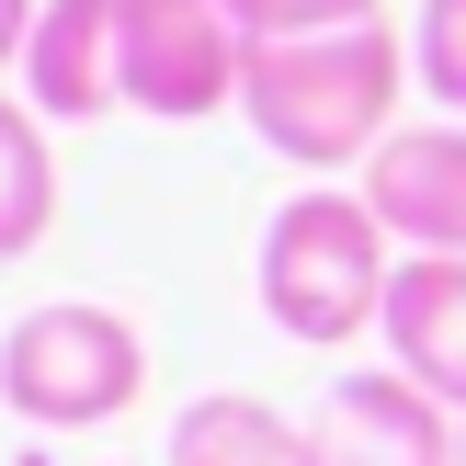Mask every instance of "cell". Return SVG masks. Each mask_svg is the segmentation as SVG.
<instances>
[{
	"label": "cell",
	"instance_id": "cell-11",
	"mask_svg": "<svg viewBox=\"0 0 466 466\" xmlns=\"http://www.w3.org/2000/svg\"><path fill=\"white\" fill-rule=\"evenodd\" d=\"M410 80L432 91V114H466V0H421L410 12Z\"/></svg>",
	"mask_w": 466,
	"mask_h": 466
},
{
	"label": "cell",
	"instance_id": "cell-2",
	"mask_svg": "<svg viewBox=\"0 0 466 466\" xmlns=\"http://www.w3.org/2000/svg\"><path fill=\"white\" fill-rule=\"evenodd\" d=\"M399 262L410 250L387 239L364 182H308V194L273 205L262 250H250V285H262V319L285 341H364V330H387Z\"/></svg>",
	"mask_w": 466,
	"mask_h": 466
},
{
	"label": "cell",
	"instance_id": "cell-1",
	"mask_svg": "<svg viewBox=\"0 0 466 466\" xmlns=\"http://www.w3.org/2000/svg\"><path fill=\"white\" fill-rule=\"evenodd\" d=\"M399 91H410V35L387 23H341V35H296V46H250L239 114L273 159L296 171H364L399 137Z\"/></svg>",
	"mask_w": 466,
	"mask_h": 466
},
{
	"label": "cell",
	"instance_id": "cell-7",
	"mask_svg": "<svg viewBox=\"0 0 466 466\" xmlns=\"http://www.w3.org/2000/svg\"><path fill=\"white\" fill-rule=\"evenodd\" d=\"M387 364H399L410 387H432V399L466 421V262L444 250H410L399 285H387Z\"/></svg>",
	"mask_w": 466,
	"mask_h": 466
},
{
	"label": "cell",
	"instance_id": "cell-3",
	"mask_svg": "<svg viewBox=\"0 0 466 466\" xmlns=\"http://www.w3.org/2000/svg\"><path fill=\"white\" fill-rule=\"evenodd\" d=\"M148 399V341L126 308H91V296H46L0 330V410L35 432H103Z\"/></svg>",
	"mask_w": 466,
	"mask_h": 466
},
{
	"label": "cell",
	"instance_id": "cell-8",
	"mask_svg": "<svg viewBox=\"0 0 466 466\" xmlns=\"http://www.w3.org/2000/svg\"><path fill=\"white\" fill-rule=\"evenodd\" d=\"M114 12H126V0H46L35 12L23 103H35L46 126H91V114L126 103V80H114Z\"/></svg>",
	"mask_w": 466,
	"mask_h": 466
},
{
	"label": "cell",
	"instance_id": "cell-4",
	"mask_svg": "<svg viewBox=\"0 0 466 466\" xmlns=\"http://www.w3.org/2000/svg\"><path fill=\"white\" fill-rule=\"evenodd\" d=\"M114 80H126L137 114L159 126H194V114H228L250 80V35L228 0H126L114 12Z\"/></svg>",
	"mask_w": 466,
	"mask_h": 466
},
{
	"label": "cell",
	"instance_id": "cell-12",
	"mask_svg": "<svg viewBox=\"0 0 466 466\" xmlns=\"http://www.w3.org/2000/svg\"><path fill=\"white\" fill-rule=\"evenodd\" d=\"M250 46H296V35H341V23H376V0H228Z\"/></svg>",
	"mask_w": 466,
	"mask_h": 466
},
{
	"label": "cell",
	"instance_id": "cell-13",
	"mask_svg": "<svg viewBox=\"0 0 466 466\" xmlns=\"http://www.w3.org/2000/svg\"><path fill=\"white\" fill-rule=\"evenodd\" d=\"M35 12H46V0H0V80H23V46H35Z\"/></svg>",
	"mask_w": 466,
	"mask_h": 466
},
{
	"label": "cell",
	"instance_id": "cell-6",
	"mask_svg": "<svg viewBox=\"0 0 466 466\" xmlns=\"http://www.w3.org/2000/svg\"><path fill=\"white\" fill-rule=\"evenodd\" d=\"M364 205L387 217L399 250H444L466 262V114H421L364 159Z\"/></svg>",
	"mask_w": 466,
	"mask_h": 466
},
{
	"label": "cell",
	"instance_id": "cell-14",
	"mask_svg": "<svg viewBox=\"0 0 466 466\" xmlns=\"http://www.w3.org/2000/svg\"><path fill=\"white\" fill-rule=\"evenodd\" d=\"M455 466H466V444H455Z\"/></svg>",
	"mask_w": 466,
	"mask_h": 466
},
{
	"label": "cell",
	"instance_id": "cell-9",
	"mask_svg": "<svg viewBox=\"0 0 466 466\" xmlns=\"http://www.w3.org/2000/svg\"><path fill=\"white\" fill-rule=\"evenodd\" d=\"M159 466H319V432H308V421H285L273 399L217 387V399H194V410L171 421Z\"/></svg>",
	"mask_w": 466,
	"mask_h": 466
},
{
	"label": "cell",
	"instance_id": "cell-5",
	"mask_svg": "<svg viewBox=\"0 0 466 466\" xmlns=\"http://www.w3.org/2000/svg\"><path fill=\"white\" fill-rule=\"evenodd\" d=\"M308 432H319V466H455V444H466V421L432 387H410L399 364L341 376L330 399L308 410Z\"/></svg>",
	"mask_w": 466,
	"mask_h": 466
},
{
	"label": "cell",
	"instance_id": "cell-10",
	"mask_svg": "<svg viewBox=\"0 0 466 466\" xmlns=\"http://www.w3.org/2000/svg\"><path fill=\"white\" fill-rule=\"evenodd\" d=\"M46 228H57V148H46V114L0 91V262H23Z\"/></svg>",
	"mask_w": 466,
	"mask_h": 466
}]
</instances>
